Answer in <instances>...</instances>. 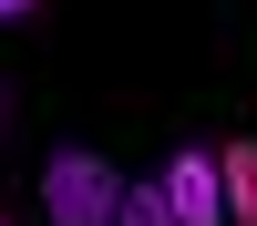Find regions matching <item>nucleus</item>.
Instances as JSON below:
<instances>
[{
	"label": "nucleus",
	"mask_w": 257,
	"mask_h": 226,
	"mask_svg": "<svg viewBox=\"0 0 257 226\" xmlns=\"http://www.w3.org/2000/svg\"><path fill=\"white\" fill-rule=\"evenodd\" d=\"M113 205H123L113 154H93V144H52L41 154V216L52 226H113Z\"/></svg>",
	"instance_id": "obj_1"
},
{
	"label": "nucleus",
	"mask_w": 257,
	"mask_h": 226,
	"mask_svg": "<svg viewBox=\"0 0 257 226\" xmlns=\"http://www.w3.org/2000/svg\"><path fill=\"white\" fill-rule=\"evenodd\" d=\"M155 185H165V216H175V226H226V185H216V144H175Z\"/></svg>",
	"instance_id": "obj_2"
},
{
	"label": "nucleus",
	"mask_w": 257,
	"mask_h": 226,
	"mask_svg": "<svg viewBox=\"0 0 257 226\" xmlns=\"http://www.w3.org/2000/svg\"><path fill=\"white\" fill-rule=\"evenodd\" d=\"M216 185H226V226H257V134L216 144Z\"/></svg>",
	"instance_id": "obj_3"
},
{
	"label": "nucleus",
	"mask_w": 257,
	"mask_h": 226,
	"mask_svg": "<svg viewBox=\"0 0 257 226\" xmlns=\"http://www.w3.org/2000/svg\"><path fill=\"white\" fill-rule=\"evenodd\" d=\"M113 226H175V216H165V185H155V175H144V185H123Z\"/></svg>",
	"instance_id": "obj_4"
},
{
	"label": "nucleus",
	"mask_w": 257,
	"mask_h": 226,
	"mask_svg": "<svg viewBox=\"0 0 257 226\" xmlns=\"http://www.w3.org/2000/svg\"><path fill=\"white\" fill-rule=\"evenodd\" d=\"M21 21H41V0H0V31H21Z\"/></svg>",
	"instance_id": "obj_5"
},
{
	"label": "nucleus",
	"mask_w": 257,
	"mask_h": 226,
	"mask_svg": "<svg viewBox=\"0 0 257 226\" xmlns=\"http://www.w3.org/2000/svg\"><path fill=\"white\" fill-rule=\"evenodd\" d=\"M0 134H11V93H0Z\"/></svg>",
	"instance_id": "obj_6"
},
{
	"label": "nucleus",
	"mask_w": 257,
	"mask_h": 226,
	"mask_svg": "<svg viewBox=\"0 0 257 226\" xmlns=\"http://www.w3.org/2000/svg\"><path fill=\"white\" fill-rule=\"evenodd\" d=\"M0 226H11V216H0Z\"/></svg>",
	"instance_id": "obj_7"
}]
</instances>
